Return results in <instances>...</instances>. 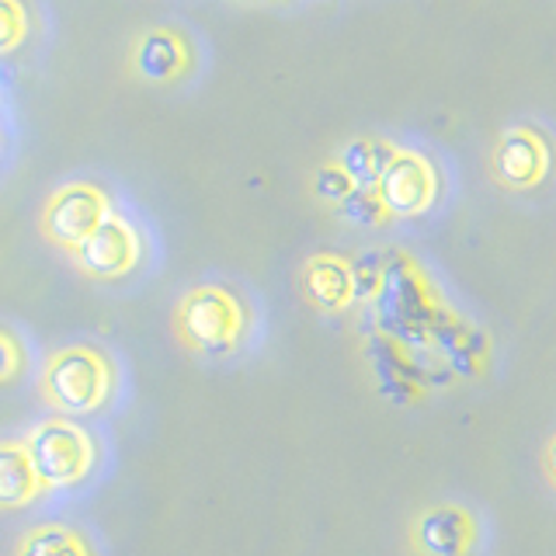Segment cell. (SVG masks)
Segmentation results:
<instances>
[{
	"mask_svg": "<svg viewBox=\"0 0 556 556\" xmlns=\"http://www.w3.org/2000/svg\"><path fill=\"white\" fill-rule=\"evenodd\" d=\"M46 491L25 442H0V511L25 508Z\"/></svg>",
	"mask_w": 556,
	"mask_h": 556,
	"instance_id": "10",
	"label": "cell"
},
{
	"mask_svg": "<svg viewBox=\"0 0 556 556\" xmlns=\"http://www.w3.org/2000/svg\"><path fill=\"white\" fill-rule=\"evenodd\" d=\"M188 63V49L174 31H147L136 46V70L147 80H170Z\"/></svg>",
	"mask_w": 556,
	"mask_h": 556,
	"instance_id": "11",
	"label": "cell"
},
{
	"mask_svg": "<svg viewBox=\"0 0 556 556\" xmlns=\"http://www.w3.org/2000/svg\"><path fill=\"white\" fill-rule=\"evenodd\" d=\"M313 191H317V199L341 205L355 191V181L348 178V170L341 164H327V167H320L317 174H313Z\"/></svg>",
	"mask_w": 556,
	"mask_h": 556,
	"instance_id": "16",
	"label": "cell"
},
{
	"mask_svg": "<svg viewBox=\"0 0 556 556\" xmlns=\"http://www.w3.org/2000/svg\"><path fill=\"white\" fill-rule=\"evenodd\" d=\"M303 286H306L309 300L327 313H338L355 303V271L348 261H341L334 254L313 257L303 271Z\"/></svg>",
	"mask_w": 556,
	"mask_h": 556,
	"instance_id": "9",
	"label": "cell"
},
{
	"mask_svg": "<svg viewBox=\"0 0 556 556\" xmlns=\"http://www.w3.org/2000/svg\"><path fill=\"white\" fill-rule=\"evenodd\" d=\"M393 156H396V150L390 143H379V139H355V143L344 147L338 164L348 170V178L355 181V188H379Z\"/></svg>",
	"mask_w": 556,
	"mask_h": 556,
	"instance_id": "12",
	"label": "cell"
},
{
	"mask_svg": "<svg viewBox=\"0 0 556 556\" xmlns=\"http://www.w3.org/2000/svg\"><path fill=\"white\" fill-rule=\"evenodd\" d=\"M549 167L546 147L526 129L508 132L494 150V170L504 185L511 188H532L543 181V174Z\"/></svg>",
	"mask_w": 556,
	"mask_h": 556,
	"instance_id": "7",
	"label": "cell"
},
{
	"mask_svg": "<svg viewBox=\"0 0 556 556\" xmlns=\"http://www.w3.org/2000/svg\"><path fill=\"white\" fill-rule=\"evenodd\" d=\"M376 191L390 216H421L439 199V174L425 156L396 153Z\"/></svg>",
	"mask_w": 556,
	"mask_h": 556,
	"instance_id": "6",
	"label": "cell"
},
{
	"mask_svg": "<svg viewBox=\"0 0 556 556\" xmlns=\"http://www.w3.org/2000/svg\"><path fill=\"white\" fill-rule=\"evenodd\" d=\"M109 216H112L109 195L91 181H74L52 191V199L42 208V233L56 248L74 254Z\"/></svg>",
	"mask_w": 556,
	"mask_h": 556,
	"instance_id": "4",
	"label": "cell"
},
{
	"mask_svg": "<svg viewBox=\"0 0 556 556\" xmlns=\"http://www.w3.org/2000/svg\"><path fill=\"white\" fill-rule=\"evenodd\" d=\"M28 39V8L22 0H0V56Z\"/></svg>",
	"mask_w": 556,
	"mask_h": 556,
	"instance_id": "14",
	"label": "cell"
},
{
	"mask_svg": "<svg viewBox=\"0 0 556 556\" xmlns=\"http://www.w3.org/2000/svg\"><path fill=\"white\" fill-rule=\"evenodd\" d=\"M477 526L463 508H434L417 521V543L428 556H466Z\"/></svg>",
	"mask_w": 556,
	"mask_h": 556,
	"instance_id": "8",
	"label": "cell"
},
{
	"mask_svg": "<svg viewBox=\"0 0 556 556\" xmlns=\"http://www.w3.org/2000/svg\"><path fill=\"white\" fill-rule=\"evenodd\" d=\"M112 365L87 344L52 352L42 369V396L66 414H94L112 396Z\"/></svg>",
	"mask_w": 556,
	"mask_h": 556,
	"instance_id": "1",
	"label": "cell"
},
{
	"mask_svg": "<svg viewBox=\"0 0 556 556\" xmlns=\"http://www.w3.org/2000/svg\"><path fill=\"white\" fill-rule=\"evenodd\" d=\"M352 271H355V300H369V295L382 289V268L376 254H365L358 265H352Z\"/></svg>",
	"mask_w": 556,
	"mask_h": 556,
	"instance_id": "17",
	"label": "cell"
},
{
	"mask_svg": "<svg viewBox=\"0 0 556 556\" xmlns=\"http://www.w3.org/2000/svg\"><path fill=\"white\" fill-rule=\"evenodd\" d=\"M17 372H22V344L8 330H0V382L14 379Z\"/></svg>",
	"mask_w": 556,
	"mask_h": 556,
	"instance_id": "18",
	"label": "cell"
},
{
	"mask_svg": "<svg viewBox=\"0 0 556 556\" xmlns=\"http://www.w3.org/2000/svg\"><path fill=\"white\" fill-rule=\"evenodd\" d=\"M341 216L348 223H358V226H376L387 213V205H382L379 191L376 188H355L352 195L341 202Z\"/></svg>",
	"mask_w": 556,
	"mask_h": 556,
	"instance_id": "15",
	"label": "cell"
},
{
	"mask_svg": "<svg viewBox=\"0 0 556 556\" xmlns=\"http://www.w3.org/2000/svg\"><path fill=\"white\" fill-rule=\"evenodd\" d=\"M25 448L46 491L80 483L98 463V445L91 431L66 421V417H49V421L35 425L25 439Z\"/></svg>",
	"mask_w": 556,
	"mask_h": 556,
	"instance_id": "3",
	"label": "cell"
},
{
	"mask_svg": "<svg viewBox=\"0 0 556 556\" xmlns=\"http://www.w3.org/2000/svg\"><path fill=\"white\" fill-rule=\"evenodd\" d=\"M546 469H549V477L556 483V434H553V442L546 445Z\"/></svg>",
	"mask_w": 556,
	"mask_h": 556,
	"instance_id": "19",
	"label": "cell"
},
{
	"mask_svg": "<svg viewBox=\"0 0 556 556\" xmlns=\"http://www.w3.org/2000/svg\"><path fill=\"white\" fill-rule=\"evenodd\" d=\"M174 327H178V338L188 348L208 352V355H223V352H233L237 341L243 338L248 313H243L240 300L230 289L199 286L178 303Z\"/></svg>",
	"mask_w": 556,
	"mask_h": 556,
	"instance_id": "2",
	"label": "cell"
},
{
	"mask_svg": "<svg viewBox=\"0 0 556 556\" xmlns=\"http://www.w3.org/2000/svg\"><path fill=\"white\" fill-rule=\"evenodd\" d=\"M14 556H94L87 539L77 535L66 526H39L31 529L22 543H17Z\"/></svg>",
	"mask_w": 556,
	"mask_h": 556,
	"instance_id": "13",
	"label": "cell"
},
{
	"mask_svg": "<svg viewBox=\"0 0 556 556\" xmlns=\"http://www.w3.org/2000/svg\"><path fill=\"white\" fill-rule=\"evenodd\" d=\"M74 257H77V265L84 268V275L112 282V278L129 275L139 265V257H143V240H139L136 226L129 219H122V216L112 213L74 251Z\"/></svg>",
	"mask_w": 556,
	"mask_h": 556,
	"instance_id": "5",
	"label": "cell"
}]
</instances>
